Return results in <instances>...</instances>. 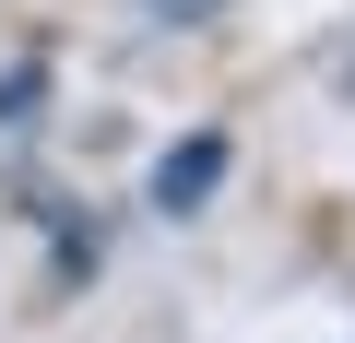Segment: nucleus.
Wrapping results in <instances>:
<instances>
[{
	"instance_id": "f257e3e1",
	"label": "nucleus",
	"mask_w": 355,
	"mask_h": 343,
	"mask_svg": "<svg viewBox=\"0 0 355 343\" xmlns=\"http://www.w3.org/2000/svg\"><path fill=\"white\" fill-rule=\"evenodd\" d=\"M214 190H225V130H190V142H166V154H154V178H142V202H154L166 225H178V213H202Z\"/></svg>"
},
{
	"instance_id": "f03ea898",
	"label": "nucleus",
	"mask_w": 355,
	"mask_h": 343,
	"mask_svg": "<svg viewBox=\"0 0 355 343\" xmlns=\"http://www.w3.org/2000/svg\"><path fill=\"white\" fill-rule=\"evenodd\" d=\"M48 107V60H12V71H0V130H24Z\"/></svg>"
},
{
	"instance_id": "7ed1b4c3",
	"label": "nucleus",
	"mask_w": 355,
	"mask_h": 343,
	"mask_svg": "<svg viewBox=\"0 0 355 343\" xmlns=\"http://www.w3.org/2000/svg\"><path fill=\"white\" fill-rule=\"evenodd\" d=\"M95 261H107V237H95V225H60V284H83Z\"/></svg>"
},
{
	"instance_id": "20e7f679",
	"label": "nucleus",
	"mask_w": 355,
	"mask_h": 343,
	"mask_svg": "<svg viewBox=\"0 0 355 343\" xmlns=\"http://www.w3.org/2000/svg\"><path fill=\"white\" fill-rule=\"evenodd\" d=\"M214 12H225V0H142V24H166V36L178 24H214Z\"/></svg>"
}]
</instances>
